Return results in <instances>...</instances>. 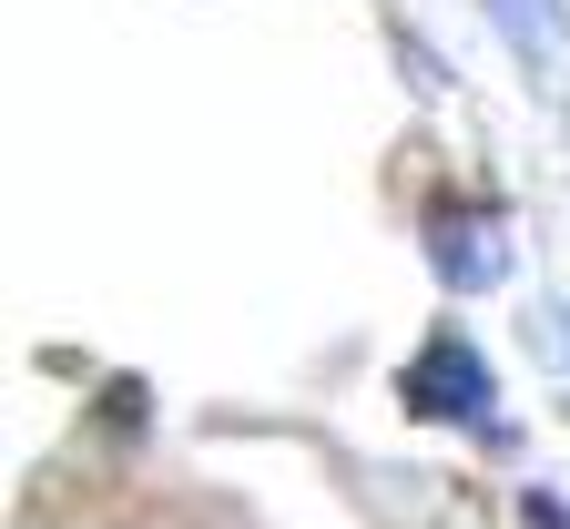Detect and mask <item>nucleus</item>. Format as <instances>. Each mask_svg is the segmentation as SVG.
<instances>
[{
    "mask_svg": "<svg viewBox=\"0 0 570 529\" xmlns=\"http://www.w3.org/2000/svg\"><path fill=\"white\" fill-rule=\"evenodd\" d=\"M510 184L499 174H469V184H428L417 194V255L439 275V295H499L520 275V245H510Z\"/></svg>",
    "mask_w": 570,
    "mask_h": 529,
    "instance_id": "1",
    "label": "nucleus"
},
{
    "mask_svg": "<svg viewBox=\"0 0 570 529\" xmlns=\"http://www.w3.org/2000/svg\"><path fill=\"white\" fill-rule=\"evenodd\" d=\"M489 408H510V376H499V356H489V336H469L459 316H439L417 346H407V366H397V418L407 428H479Z\"/></svg>",
    "mask_w": 570,
    "mask_h": 529,
    "instance_id": "2",
    "label": "nucleus"
},
{
    "mask_svg": "<svg viewBox=\"0 0 570 529\" xmlns=\"http://www.w3.org/2000/svg\"><path fill=\"white\" fill-rule=\"evenodd\" d=\"M479 21H489V41L510 51V71L530 92L560 82V61H570V0H479Z\"/></svg>",
    "mask_w": 570,
    "mask_h": 529,
    "instance_id": "3",
    "label": "nucleus"
},
{
    "mask_svg": "<svg viewBox=\"0 0 570 529\" xmlns=\"http://www.w3.org/2000/svg\"><path fill=\"white\" fill-rule=\"evenodd\" d=\"M82 448H102V459H132V448H154V388H142L132 366L92 376V398H82Z\"/></svg>",
    "mask_w": 570,
    "mask_h": 529,
    "instance_id": "4",
    "label": "nucleus"
},
{
    "mask_svg": "<svg viewBox=\"0 0 570 529\" xmlns=\"http://www.w3.org/2000/svg\"><path fill=\"white\" fill-rule=\"evenodd\" d=\"M469 448H479V459H489V469H520V459H530V428H520L510 408H489V418L469 428Z\"/></svg>",
    "mask_w": 570,
    "mask_h": 529,
    "instance_id": "5",
    "label": "nucleus"
},
{
    "mask_svg": "<svg viewBox=\"0 0 570 529\" xmlns=\"http://www.w3.org/2000/svg\"><path fill=\"white\" fill-rule=\"evenodd\" d=\"M510 519H520V529H570V489H550V479H520Z\"/></svg>",
    "mask_w": 570,
    "mask_h": 529,
    "instance_id": "6",
    "label": "nucleus"
},
{
    "mask_svg": "<svg viewBox=\"0 0 570 529\" xmlns=\"http://www.w3.org/2000/svg\"><path fill=\"white\" fill-rule=\"evenodd\" d=\"M530 336L560 356V388H570V295H540V316H530Z\"/></svg>",
    "mask_w": 570,
    "mask_h": 529,
    "instance_id": "7",
    "label": "nucleus"
}]
</instances>
